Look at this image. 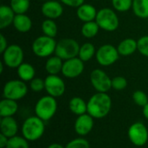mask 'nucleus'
<instances>
[{
  "label": "nucleus",
  "instance_id": "nucleus-6",
  "mask_svg": "<svg viewBox=\"0 0 148 148\" xmlns=\"http://www.w3.org/2000/svg\"><path fill=\"white\" fill-rule=\"evenodd\" d=\"M80 45L73 38H63L57 42L55 55L63 61L77 57L80 50Z\"/></svg>",
  "mask_w": 148,
  "mask_h": 148
},
{
  "label": "nucleus",
  "instance_id": "nucleus-1",
  "mask_svg": "<svg viewBox=\"0 0 148 148\" xmlns=\"http://www.w3.org/2000/svg\"><path fill=\"white\" fill-rule=\"evenodd\" d=\"M112 100L107 93L93 95L88 101V114L94 119H102L111 111Z\"/></svg>",
  "mask_w": 148,
  "mask_h": 148
},
{
  "label": "nucleus",
  "instance_id": "nucleus-37",
  "mask_svg": "<svg viewBox=\"0 0 148 148\" xmlns=\"http://www.w3.org/2000/svg\"><path fill=\"white\" fill-rule=\"evenodd\" d=\"M62 3L71 8H78L84 3L85 0H60Z\"/></svg>",
  "mask_w": 148,
  "mask_h": 148
},
{
  "label": "nucleus",
  "instance_id": "nucleus-19",
  "mask_svg": "<svg viewBox=\"0 0 148 148\" xmlns=\"http://www.w3.org/2000/svg\"><path fill=\"white\" fill-rule=\"evenodd\" d=\"M18 110V105L16 101L3 98L0 101V116L3 117H13Z\"/></svg>",
  "mask_w": 148,
  "mask_h": 148
},
{
  "label": "nucleus",
  "instance_id": "nucleus-14",
  "mask_svg": "<svg viewBox=\"0 0 148 148\" xmlns=\"http://www.w3.org/2000/svg\"><path fill=\"white\" fill-rule=\"evenodd\" d=\"M74 128L75 133L81 137L88 135L94 128V118L88 113L77 116L74 124Z\"/></svg>",
  "mask_w": 148,
  "mask_h": 148
},
{
  "label": "nucleus",
  "instance_id": "nucleus-24",
  "mask_svg": "<svg viewBox=\"0 0 148 148\" xmlns=\"http://www.w3.org/2000/svg\"><path fill=\"white\" fill-rule=\"evenodd\" d=\"M16 73L19 79L26 82H30L35 78L36 70L31 64L28 62H23L16 69Z\"/></svg>",
  "mask_w": 148,
  "mask_h": 148
},
{
  "label": "nucleus",
  "instance_id": "nucleus-30",
  "mask_svg": "<svg viewBox=\"0 0 148 148\" xmlns=\"http://www.w3.org/2000/svg\"><path fill=\"white\" fill-rule=\"evenodd\" d=\"M5 148H29V141L21 136H15L9 139L8 144Z\"/></svg>",
  "mask_w": 148,
  "mask_h": 148
},
{
  "label": "nucleus",
  "instance_id": "nucleus-15",
  "mask_svg": "<svg viewBox=\"0 0 148 148\" xmlns=\"http://www.w3.org/2000/svg\"><path fill=\"white\" fill-rule=\"evenodd\" d=\"M41 10L46 18L53 20L59 18L63 14L62 4L56 0H48L44 2L42 5Z\"/></svg>",
  "mask_w": 148,
  "mask_h": 148
},
{
  "label": "nucleus",
  "instance_id": "nucleus-25",
  "mask_svg": "<svg viewBox=\"0 0 148 148\" xmlns=\"http://www.w3.org/2000/svg\"><path fill=\"white\" fill-rule=\"evenodd\" d=\"M95 54H96V49L95 45L91 42H85L80 47L78 57L82 62H85L91 60L94 56H95Z\"/></svg>",
  "mask_w": 148,
  "mask_h": 148
},
{
  "label": "nucleus",
  "instance_id": "nucleus-42",
  "mask_svg": "<svg viewBox=\"0 0 148 148\" xmlns=\"http://www.w3.org/2000/svg\"><path fill=\"white\" fill-rule=\"evenodd\" d=\"M3 65H4L3 62V61L0 62V74H3Z\"/></svg>",
  "mask_w": 148,
  "mask_h": 148
},
{
  "label": "nucleus",
  "instance_id": "nucleus-17",
  "mask_svg": "<svg viewBox=\"0 0 148 148\" xmlns=\"http://www.w3.org/2000/svg\"><path fill=\"white\" fill-rule=\"evenodd\" d=\"M97 12L95 7L89 3H83L76 10L77 17L83 23L95 21Z\"/></svg>",
  "mask_w": 148,
  "mask_h": 148
},
{
  "label": "nucleus",
  "instance_id": "nucleus-22",
  "mask_svg": "<svg viewBox=\"0 0 148 148\" xmlns=\"http://www.w3.org/2000/svg\"><path fill=\"white\" fill-rule=\"evenodd\" d=\"M69 108L71 113L77 116L88 113V102L81 97H73L69 102Z\"/></svg>",
  "mask_w": 148,
  "mask_h": 148
},
{
  "label": "nucleus",
  "instance_id": "nucleus-32",
  "mask_svg": "<svg viewBox=\"0 0 148 148\" xmlns=\"http://www.w3.org/2000/svg\"><path fill=\"white\" fill-rule=\"evenodd\" d=\"M133 100L134 103L140 107H145L148 103V96L142 90H136L133 94Z\"/></svg>",
  "mask_w": 148,
  "mask_h": 148
},
{
  "label": "nucleus",
  "instance_id": "nucleus-29",
  "mask_svg": "<svg viewBox=\"0 0 148 148\" xmlns=\"http://www.w3.org/2000/svg\"><path fill=\"white\" fill-rule=\"evenodd\" d=\"M29 0H10V6L16 14H25L29 9Z\"/></svg>",
  "mask_w": 148,
  "mask_h": 148
},
{
  "label": "nucleus",
  "instance_id": "nucleus-7",
  "mask_svg": "<svg viewBox=\"0 0 148 148\" xmlns=\"http://www.w3.org/2000/svg\"><path fill=\"white\" fill-rule=\"evenodd\" d=\"M28 94V87L25 82L22 80L8 81L3 88V98L18 101L23 99Z\"/></svg>",
  "mask_w": 148,
  "mask_h": 148
},
{
  "label": "nucleus",
  "instance_id": "nucleus-20",
  "mask_svg": "<svg viewBox=\"0 0 148 148\" xmlns=\"http://www.w3.org/2000/svg\"><path fill=\"white\" fill-rule=\"evenodd\" d=\"M16 13L10 5L2 4L0 6V29H5L10 24H13Z\"/></svg>",
  "mask_w": 148,
  "mask_h": 148
},
{
  "label": "nucleus",
  "instance_id": "nucleus-4",
  "mask_svg": "<svg viewBox=\"0 0 148 148\" xmlns=\"http://www.w3.org/2000/svg\"><path fill=\"white\" fill-rule=\"evenodd\" d=\"M95 22L99 25L100 29L108 32L115 31L120 25L118 15L110 8H102L98 10Z\"/></svg>",
  "mask_w": 148,
  "mask_h": 148
},
{
  "label": "nucleus",
  "instance_id": "nucleus-28",
  "mask_svg": "<svg viewBox=\"0 0 148 148\" xmlns=\"http://www.w3.org/2000/svg\"><path fill=\"white\" fill-rule=\"evenodd\" d=\"M42 30L43 35L55 38L58 31L57 24L53 19L47 18L42 23Z\"/></svg>",
  "mask_w": 148,
  "mask_h": 148
},
{
  "label": "nucleus",
  "instance_id": "nucleus-27",
  "mask_svg": "<svg viewBox=\"0 0 148 148\" xmlns=\"http://www.w3.org/2000/svg\"><path fill=\"white\" fill-rule=\"evenodd\" d=\"M100 29L99 25L95 21H91V22H87L83 23L82 29H81V33L85 38H93L96 36Z\"/></svg>",
  "mask_w": 148,
  "mask_h": 148
},
{
  "label": "nucleus",
  "instance_id": "nucleus-41",
  "mask_svg": "<svg viewBox=\"0 0 148 148\" xmlns=\"http://www.w3.org/2000/svg\"><path fill=\"white\" fill-rule=\"evenodd\" d=\"M47 148H65V147H63L62 145H61L59 143H52Z\"/></svg>",
  "mask_w": 148,
  "mask_h": 148
},
{
  "label": "nucleus",
  "instance_id": "nucleus-12",
  "mask_svg": "<svg viewBox=\"0 0 148 148\" xmlns=\"http://www.w3.org/2000/svg\"><path fill=\"white\" fill-rule=\"evenodd\" d=\"M45 90L52 97L57 98L63 95L66 86L64 81L57 75H49L45 79Z\"/></svg>",
  "mask_w": 148,
  "mask_h": 148
},
{
  "label": "nucleus",
  "instance_id": "nucleus-11",
  "mask_svg": "<svg viewBox=\"0 0 148 148\" xmlns=\"http://www.w3.org/2000/svg\"><path fill=\"white\" fill-rule=\"evenodd\" d=\"M90 82L94 88L100 93H108L112 88V79L100 69H95L91 72Z\"/></svg>",
  "mask_w": 148,
  "mask_h": 148
},
{
  "label": "nucleus",
  "instance_id": "nucleus-39",
  "mask_svg": "<svg viewBox=\"0 0 148 148\" xmlns=\"http://www.w3.org/2000/svg\"><path fill=\"white\" fill-rule=\"evenodd\" d=\"M9 141V138H7L5 135H3V134H0V147L5 148Z\"/></svg>",
  "mask_w": 148,
  "mask_h": 148
},
{
  "label": "nucleus",
  "instance_id": "nucleus-33",
  "mask_svg": "<svg viewBox=\"0 0 148 148\" xmlns=\"http://www.w3.org/2000/svg\"><path fill=\"white\" fill-rule=\"evenodd\" d=\"M65 148H90L89 142L83 137L75 138L65 146Z\"/></svg>",
  "mask_w": 148,
  "mask_h": 148
},
{
  "label": "nucleus",
  "instance_id": "nucleus-40",
  "mask_svg": "<svg viewBox=\"0 0 148 148\" xmlns=\"http://www.w3.org/2000/svg\"><path fill=\"white\" fill-rule=\"evenodd\" d=\"M142 114H143V116H144L147 120H148V103L145 106V107H143Z\"/></svg>",
  "mask_w": 148,
  "mask_h": 148
},
{
  "label": "nucleus",
  "instance_id": "nucleus-34",
  "mask_svg": "<svg viewBox=\"0 0 148 148\" xmlns=\"http://www.w3.org/2000/svg\"><path fill=\"white\" fill-rule=\"evenodd\" d=\"M127 81L123 76H115L112 79V88L121 91L127 88Z\"/></svg>",
  "mask_w": 148,
  "mask_h": 148
},
{
  "label": "nucleus",
  "instance_id": "nucleus-31",
  "mask_svg": "<svg viewBox=\"0 0 148 148\" xmlns=\"http://www.w3.org/2000/svg\"><path fill=\"white\" fill-rule=\"evenodd\" d=\"M114 9L119 12H126L132 8L133 0H111Z\"/></svg>",
  "mask_w": 148,
  "mask_h": 148
},
{
  "label": "nucleus",
  "instance_id": "nucleus-18",
  "mask_svg": "<svg viewBox=\"0 0 148 148\" xmlns=\"http://www.w3.org/2000/svg\"><path fill=\"white\" fill-rule=\"evenodd\" d=\"M14 28L20 33H26L32 28V21L26 14H16L13 21Z\"/></svg>",
  "mask_w": 148,
  "mask_h": 148
},
{
  "label": "nucleus",
  "instance_id": "nucleus-21",
  "mask_svg": "<svg viewBox=\"0 0 148 148\" xmlns=\"http://www.w3.org/2000/svg\"><path fill=\"white\" fill-rule=\"evenodd\" d=\"M117 49H118L120 56H131L136 50H138L137 41L133 38H126L119 43Z\"/></svg>",
  "mask_w": 148,
  "mask_h": 148
},
{
  "label": "nucleus",
  "instance_id": "nucleus-2",
  "mask_svg": "<svg viewBox=\"0 0 148 148\" xmlns=\"http://www.w3.org/2000/svg\"><path fill=\"white\" fill-rule=\"evenodd\" d=\"M44 131V121L36 115L27 118L22 126V135L28 141L38 140L42 137Z\"/></svg>",
  "mask_w": 148,
  "mask_h": 148
},
{
  "label": "nucleus",
  "instance_id": "nucleus-44",
  "mask_svg": "<svg viewBox=\"0 0 148 148\" xmlns=\"http://www.w3.org/2000/svg\"><path fill=\"white\" fill-rule=\"evenodd\" d=\"M147 23H148V18H147Z\"/></svg>",
  "mask_w": 148,
  "mask_h": 148
},
{
  "label": "nucleus",
  "instance_id": "nucleus-38",
  "mask_svg": "<svg viewBox=\"0 0 148 148\" xmlns=\"http://www.w3.org/2000/svg\"><path fill=\"white\" fill-rule=\"evenodd\" d=\"M8 42L3 34H0V53L3 54L4 50L8 48Z\"/></svg>",
  "mask_w": 148,
  "mask_h": 148
},
{
  "label": "nucleus",
  "instance_id": "nucleus-5",
  "mask_svg": "<svg viewBox=\"0 0 148 148\" xmlns=\"http://www.w3.org/2000/svg\"><path fill=\"white\" fill-rule=\"evenodd\" d=\"M56 43L57 42H56L55 38L43 35L34 40L31 45V49L37 57L46 58L55 54Z\"/></svg>",
  "mask_w": 148,
  "mask_h": 148
},
{
  "label": "nucleus",
  "instance_id": "nucleus-10",
  "mask_svg": "<svg viewBox=\"0 0 148 148\" xmlns=\"http://www.w3.org/2000/svg\"><path fill=\"white\" fill-rule=\"evenodd\" d=\"M127 136L132 144L136 147H143L147 143V128L146 125L142 122H134L129 127Z\"/></svg>",
  "mask_w": 148,
  "mask_h": 148
},
{
  "label": "nucleus",
  "instance_id": "nucleus-16",
  "mask_svg": "<svg viewBox=\"0 0 148 148\" xmlns=\"http://www.w3.org/2000/svg\"><path fill=\"white\" fill-rule=\"evenodd\" d=\"M18 132V124L13 117H3L0 121V134L10 139L16 136Z\"/></svg>",
  "mask_w": 148,
  "mask_h": 148
},
{
  "label": "nucleus",
  "instance_id": "nucleus-13",
  "mask_svg": "<svg viewBox=\"0 0 148 148\" xmlns=\"http://www.w3.org/2000/svg\"><path fill=\"white\" fill-rule=\"evenodd\" d=\"M84 70V62L79 57H74L63 62L62 74L66 78L74 79L80 76Z\"/></svg>",
  "mask_w": 148,
  "mask_h": 148
},
{
  "label": "nucleus",
  "instance_id": "nucleus-8",
  "mask_svg": "<svg viewBox=\"0 0 148 148\" xmlns=\"http://www.w3.org/2000/svg\"><path fill=\"white\" fill-rule=\"evenodd\" d=\"M2 55L4 65L10 69H17L23 62V50L17 44L9 45Z\"/></svg>",
  "mask_w": 148,
  "mask_h": 148
},
{
  "label": "nucleus",
  "instance_id": "nucleus-36",
  "mask_svg": "<svg viewBox=\"0 0 148 148\" xmlns=\"http://www.w3.org/2000/svg\"><path fill=\"white\" fill-rule=\"evenodd\" d=\"M137 43H138V50H139V52L142 56L148 57V36H141L137 41Z\"/></svg>",
  "mask_w": 148,
  "mask_h": 148
},
{
  "label": "nucleus",
  "instance_id": "nucleus-43",
  "mask_svg": "<svg viewBox=\"0 0 148 148\" xmlns=\"http://www.w3.org/2000/svg\"><path fill=\"white\" fill-rule=\"evenodd\" d=\"M40 1H42V2H46V1H48V0H40Z\"/></svg>",
  "mask_w": 148,
  "mask_h": 148
},
{
  "label": "nucleus",
  "instance_id": "nucleus-35",
  "mask_svg": "<svg viewBox=\"0 0 148 148\" xmlns=\"http://www.w3.org/2000/svg\"><path fill=\"white\" fill-rule=\"evenodd\" d=\"M29 88L33 92H41L45 89V82L39 77H35L29 82Z\"/></svg>",
  "mask_w": 148,
  "mask_h": 148
},
{
  "label": "nucleus",
  "instance_id": "nucleus-3",
  "mask_svg": "<svg viewBox=\"0 0 148 148\" xmlns=\"http://www.w3.org/2000/svg\"><path fill=\"white\" fill-rule=\"evenodd\" d=\"M57 111V101L55 97L45 95L41 97L35 106V114L43 121L51 120Z\"/></svg>",
  "mask_w": 148,
  "mask_h": 148
},
{
  "label": "nucleus",
  "instance_id": "nucleus-26",
  "mask_svg": "<svg viewBox=\"0 0 148 148\" xmlns=\"http://www.w3.org/2000/svg\"><path fill=\"white\" fill-rule=\"evenodd\" d=\"M132 10L140 18H148V0H133Z\"/></svg>",
  "mask_w": 148,
  "mask_h": 148
},
{
  "label": "nucleus",
  "instance_id": "nucleus-23",
  "mask_svg": "<svg viewBox=\"0 0 148 148\" xmlns=\"http://www.w3.org/2000/svg\"><path fill=\"white\" fill-rule=\"evenodd\" d=\"M63 60L57 56H49L45 63V70L49 75H58L62 72L63 66Z\"/></svg>",
  "mask_w": 148,
  "mask_h": 148
},
{
  "label": "nucleus",
  "instance_id": "nucleus-9",
  "mask_svg": "<svg viewBox=\"0 0 148 148\" xmlns=\"http://www.w3.org/2000/svg\"><path fill=\"white\" fill-rule=\"evenodd\" d=\"M119 56L120 54L118 52L117 48L111 44L101 45L96 50L95 54L97 62L103 67H108L113 65L119 59Z\"/></svg>",
  "mask_w": 148,
  "mask_h": 148
}]
</instances>
